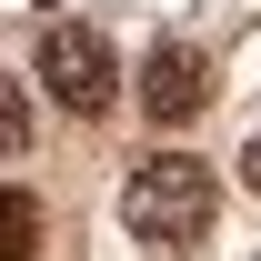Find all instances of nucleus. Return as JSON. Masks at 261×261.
Masks as SVG:
<instances>
[{
    "mask_svg": "<svg viewBox=\"0 0 261 261\" xmlns=\"http://www.w3.org/2000/svg\"><path fill=\"white\" fill-rule=\"evenodd\" d=\"M31 70H40V91L61 100V111H81V121H100V111L121 100V50H111L91 20H50L40 50H31Z\"/></svg>",
    "mask_w": 261,
    "mask_h": 261,
    "instance_id": "f03ea898",
    "label": "nucleus"
},
{
    "mask_svg": "<svg viewBox=\"0 0 261 261\" xmlns=\"http://www.w3.org/2000/svg\"><path fill=\"white\" fill-rule=\"evenodd\" d=\"M241 181H251V191H261V130H251V141H241Z\"/></svg>",
    "mask_w": 261,
    "mask_h": 261,
    "instance_id": "423d86ee",
    "label": "nucleus"
},
{
    "mask_svg": "<svg viewBox=\"0 0 261 261\" xmlns=\"http://www.w3.org/2000/svg\"><path fill=\"white\" fill-rule=\"evenodd\" d=\"M201 100H211V70H201V50H191V40H161V50L141 61V111H151L161 130H181Z\"/></svg>",
    "mask_w": 261,
    "mask_h": 261,
    "instance_id": "7ed1b4c3",
    "label": "nucleus"
},
{
    "mask_svg": "<svg viewBox=\"0 0 261 261\" xmlns=\"http://www.w3.org/2000/svg\"><path fill=\"white\" fill-rule=\"evenodd\" d=\"M0 231H10V241H0V261H31V251H40V201H31V191H10Z\"/></svg>",
    "mask_w": 261,
    "mask_h": 261,
    "instance_id": "20e7f679",
    "label": "nucleus"
},
{
    "mask_svg": "<svg viewBox=\"0 0 261 261\" xmlns=\"http://www.w3.org/2000/svg\"><path fill=\"white\" fill-rule=\"evenodd\" d=\"M211 211H221L211 161H181V151L141 161V171H130V191H121L130 241H151V251H191V241H211Z\"/></svg>",
    "mask_w": 261,
    "mask_h": 261,
    "instance_id": "f257e3e1",
    "label": "nucleus"
},
{
    "mask_svg": "<svg viewBox=\"0 0 261 261\" xmlns=\"http://www.w3.org/2000/svg\"><path fill=\"white\" fill-rule=\"evenodd\" d=\"M0 151H10V161H20V151H31V100H20V81H10V91H0Z\"/></svg>",
    "mask_w": 261,
    "mask_h": 261,
    "instance_id": "39448f33",
    "label": "nucleus"
}]
</instances>
